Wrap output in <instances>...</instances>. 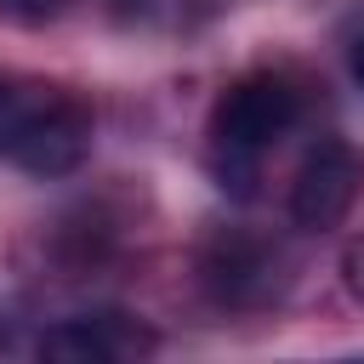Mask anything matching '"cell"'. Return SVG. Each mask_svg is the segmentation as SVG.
<instances>
[{"instance_id": "8992f818", "label": "cell", "mask_w": 364, "mask_h": 364, "mask_svg": "<svg viewBox=\"0 0 364 364\" xmlns=\"http://www.w3.org/2000/svg\"><path fill=\"white\" fill-rule=\"evenodd\" d=\"M57 11H63V0H0V23H23V28L51 23Z\"/></svg>"}, {"instance_id": "7a4b0ae2", "label": "cell", "mask_w": 364, "mask_h": 364, "mask_svg": "<svg viewBox=\"0 0 364 364\" xmlns=\"http://www.w3.org/2000/svg\"><path fill=\"white\" fill-rule=\"evenodd\" d=\"M301 119V91L284 74H245L210 108V171L228 193H250L262 159Z\"/></svg>"}, {"instance_id": "3957f363", "label": "cell", "mask_w": 364, "mask_h": 364, "mask_svg": "<svg viewBox=\"0 0 364 364\" xmlns=\"http://www.w3.org/2000/svg\"><path fill=\"white\" fill-rule=\"evenodd\" d=\"M364 193V154L341 136H324L307 148V159L296 165V182H290V222L307 228V233H324V228H341L347 210L358 205Z\"/></svg>"}, {"instance_id": "5b68a950", "label": "cell", "mask_w": 364, "mask_h": 364, "mask_svg": "<svg viewBox=\"0 0 364 364\" xmlns=\"http://www.w3.org/2000/svg\"><path fill=\"white\" fill-rule=\"evenodd\" d=\"M148 347H154V336L125 324V313H80L40 336V358H63V364H114V358H131Z\"/></svg>"}, {"instance_id": "ba28073f", "label": "cell", "mask_w": 364, "mask_h": 364, "mask_svg": "<svg viewBox=\"0 0 364 364\" xmlns=\"http://www.w3.org/2000/svg\"><path fill=\"white\" fill-rule=\"evenodd\" d=\"M347 63H353V74H358V85H364V23H358V34H353V46H347Z\"/></svg>"}, {"instance_id": "52a82bcc", "label": "cell", "mask_w": 364, "mask_h": 364, "mask_svg": "<svg viewBox=\"0 0 364 364\" xmlns=\"http://www.w3.org/2000/svg\"><path fill=\"white\" fill-rule=\"evenodd\" d=\"M341 273H347V290L364 301V233L347 245V256H341Z\"/></svg>"}, {"instance_id": "277c9868", "label": "cell", "mask_w": 364, "mask_h": 364, "mask_svg": "<svg viewBox=\"0 0 364 364\" xmlns=\"http://www.w3.org/2000/svg\"><path fill=\"white\" fill-rule=\"evenodd\" d=\"M199 273H205V284H210L216 301L250 307V301L273 296V284H279V250H267L250 233H216L205 245V256H199Z\"/></svg>"}, {"instance_id": "6da1fadb", "label": "cell", "mask_w": 364, "mask_h": 364, "mask_svg": "<svg viewBox=\"0 0 364 364\" xmlns=\"http://www.w3.org/2000/svg\"><path fill=\"white\" fill-rule=\"evenodd\" d=\"M91 154V108L51 80L0 74V159L28 176H68Z\"/></svg>"}]
</instances>
